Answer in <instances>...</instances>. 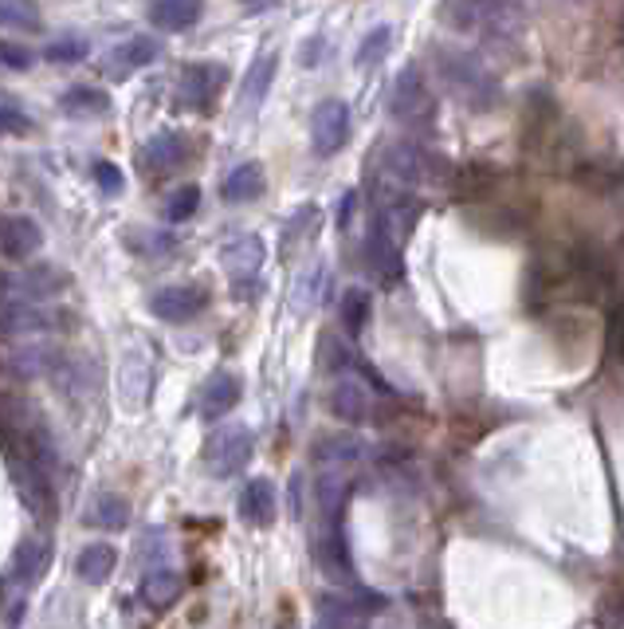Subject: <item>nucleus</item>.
<instances>
[{"label": "nucleus", "mask_w": 624, "mask_h": 629, "mask_svg": "<svg viewBox=\"0 0 624 629\" xmlns=\"http://www.w3.org/2000/svg\"><path fill=\"white\" fill-rule=\"evenodd\" d=\"M432 59H436L440 83L447 87V94H452L464 111H472V114L499 111V103H503V87H499V79H495L472 52L440 44V47H432Z\"/></svg>", "instance_id": "obj_1"}, {"label": "nucleus", "mask_w": 624, "mask_h": 629, "mask_svg": "<svg viewBox=\"0 0 624 629\" xmlns=\"http://www.w3.org/2000/svg\"><path fill=\"white\" fill-rule=\"evenodd\" d=\"M393 119L405 131H432V123H436V94H432L420 67L409 64L393 83Z\"/></svg>", "instance_id": "obj_2"}, {"label": "nucleus", "mask_w": 624, "mask_h": 629, "mask_svg": "<svg viewBox=\"0 0 624 629\" xmlns=\"http://www.w3.org/2000/svg\"><path fill=\"white\" fill-rule=\"evenodd\" d=\"M252 449H256V437L248 425H224V429H216L205 445V469L213 472V476L228 480V476H236V472L248 469Z\"/></svg>", "instance_id": "obj_3"}, {"label": "nucleus", "mask_w": 624, "mask_h": 629, "mask_svg": "<svg viewBox=\"0 0 624 629\" xmlns=\"http://www.w3.org/2000/svg\"><path fill=\"white\" fill-rule=\"evenodd\" d=\"M350 142V106L342 99H327L318 103V111L310 114V146L318 158H330Z\"/></svg>", "instance_id": "obj_4"}, {"label": "nucleus", "mask_w": 624, "mask_h": 629, "mask_svg": "<svg viewBox=\"0 0 624 629\" xmlns=\"http://www.w3.org/2000/svg\"><path fill=\"white\" fill-rule=\"evenodd\" d=\"M149 385H154V362L141 347L122 350L118 358V402L126 409H141L149 397Z\"/></svg>", "instance_id": "obj_5"}, {"label": "nucleus", "mask_w": 624, "mask_h": 629, "mask_svg": "<svg viewBox=\"0 0 624 629\" xmlns=\"http://www.w3.org/2000/svg\"><path fill=\"white\" fill-rule=\"evenodd\" d=\"M220 260H224V272L232 276L236 295H243V288L256 283V276H260L263 260H268V248H263L260 236H236V240L224 245Z\"/></svg>", "instance_id": "obj_6"}, {"label": "nucleus", "mask_w": 624, "mask_h": 629, "mask_svg": "<svg viewBox=\"0 0 624 629\" xmlns=\"http://www.w3.org/2000/svg\"><path fill=\"white\" fill-rule=\"evenodd\" d=\"M56 327V315L36 300H4L0 303V338H29Z\"/></svg>", "instance_id": "obj_7"}, {"label": "nucleus", "mask_w": 624, "mask_h": 629, "mask_svg": "<svg viewBox=\"0 0 624 629\" xmlns=\"http://www.w3.org/2000/svg\"><path fill=\"white\" fill-rule=\"evenodd\" d=\"M208 303L205 288H193V283H178V288H161V292L149 295V311L166 323H189L193 315H201Z\"/></svg>", "instance_id": "obj_8"}, {"label": "nucleus", "mask_w": 624, "mask_h": 629, "mask_svg": "<svg viewBox=\"0 0 624 629\" xmlns=\"http://www.w3.org/2000/svg\"><path fill=\"white\" fill-rule=\"evenodd\" d=\"M44 245V233L32 216H4L0 221V256L9 260H29V256L39 252Z\"/></svg>", "instance_id": "obj_9"}, {"label": "nucleus", "mask_w": 624, "mask_h": 629, "mask_svg": "<svg viewBox=\"0 0 624 629\" xmlns=\"http://www.w3.org/2000/svg\"><path fill=\"white\" fill-rule=\"evenodd\" d=\"M224 79H228V71H224L220 64H193L185 67V79H181V99H185L189 106H196V111H208L216 99V91L224 87Z\"/></svg>", "instance_id": "obj_10"}, {"label": "nucleus", "mask_w": 624, "mask_h": 629, "mask_svg": "<svg viewBox=\"0 0 624 629\" xmlns=\"http://www.w3.org/2000/svg\"><path fill=\"white\" fill-rule=\"evenodd\" d=\"M362 457V445L350 433H327L315 441V464L318 472H338L345 476V469H354V461Z\"/></svg>", "instance_id": "obj_11"}, {"label": "nucleus", "mask_w": 624, "mask_h": 629, "mask_svg": "<svg viewBox=\"0 0 624 629\" xmlns=\"http://www.w3.org/2000/svg\"><path fill=\"white\" fill-rule=\"evenodd\" d=\"M240 394H243V382L236 374H213L205 382V390H201V417L220 422L228 409H236Z\"/></svg>", "instance_id": "obj_12"}, {"label": "nucleus", "mask_w": 624, "mask_h": 629, "mask_svg": "<svg viewBox=\"0 0 624 629\" xmlns=\"http://www.w3.org/2000/svg\"><path fill=\"white\" fill-rule=\"evenodd\" d=\"M154 59H158V40L134 36V40H122V44L114 47L111 59H106V71H111L114 79H126V76H134V71H141L146 64H154Z\"/></svg>", "instance_id": "obj_13"}, {"label": "nucleus", "mask_w": 624, "mask_h": 629, "mask_svg": "<svg viewBox=\"0 0 624 629\" xmlns=\"http://www.w3.org/2000/svg\"><path fill=\"white\" fill-rule=\"evenodd\" d=\"M240 516L252 527H271L275 524V484L263 476L248 480L240 492Z\"/></svg>", "instance_id": "obj_14"}, {"label": "nucleus", "mask_w": 624, "mask_h": 629, "mask_svg": "<svg viewBox=\"0 0 624 629\" xmlns=\"http://www.w3.org/2000/svg\"><path fill=\"white\" fill-rule=\"evenodd\" d=\"M574 181L589 193H597V198H609V193L624 189V166L621 161H578Z\"/></svg>", "instance_id": "obj_15"}, {"label": "nucleus", "mask_w": 624, "mask_h": 629, "mask_svg": "<svg viewBox=\"0 0 624 629\" xmlns=\"http://www.w3.org/2000/svg\"><path fill=\"white\" fill-rule=\"evenodd\" d=\"M330 409H334V417H342V422L358 425L370 417V390H365L358 378H342V382L330 390Z\"/></svg>", "instance_id": "obj_16"}, {"label": "nucleus", "mask_w": 624, "mask_h": 629, "mask_svg": "<svg viewBox=\"0 0 624 629\" xmlns=\"http://www.w3.org/2000/svg\"><path fill=\"white\" fill-rule=\"evenodd\" d=\"M201 12H205V0H158L149 9V20L161 32H185L201 20Z\"/></svg>", "instance_id": "obj_17"}, {"label": "nucleus", "mask_w": 624, "mask_h": 629, "mask_svg": "<svg viewBox=\"0 0 624 629\" xmlns=\"http://www.w3.org/2000/svg\"><path fill=\"white\" fill-rule=\"evenodd\" d=\"M224 201H232V205H243V201H256L263 193V169L260 161H243L236 166L220 186Z\"/></svg>", "instance_id": "obj_18"}, {"label": "nucleus", "mask_w": 624, "mask_h": 629, "mask_svg": "<svg viewBox=\"0 0 624 629\" xmlns=\"http://www.w3.org/2000/svg\"><path fill=\"white\" fill-rule=\"evenodd\" d=\"M114 563H118V551H114L111 543H91L79 551V559H75V571H79V579L91 586L106 583L114 574Z\"/></svg>", "instance_id": "obj_19"}, {"label": "nucleus", "mask_w": 624, "mask_h": 629, "mask_svg": "<svg viewBox=\"0 0 624 629\" xmlns=\"http://www.w3.org/2000/svg\"><path fill=\"white\" fill-rule=\"evenodd\" d=\"M189 154V142L181 138L178 131H161L154 134V142L146 146V166L158 169V173H169V169H178Z\"/></svg>", "instance_id": "obj_20"}, {"label": "nucleus", "mask_w": 624, "mask_h": 629, "mask_svg": "<svg viewBox=\"0 0 624 629\" xmlns=\"http://www.w3.org/2000/svg\"><path fill=\"white\" fill-rule=\"evenodd\" d=\"M9 288H16V300H47V295H56L59 288H64V276L56 272V268H47V263H39V268H29L24 276H16V280L9 283Z\"/></svg>", "instance_id": "obj_21"}, {"label": "nucleus", "mask_w": 624, "mask_h": 629, "mask_svg": "<svg viewBox=\"0 0 624 629\" xmlns=\"http://www.w3.org/2000/svg\"><path fill=\"white\" fill-rule=\"evenodd\" d=\"M185 591V579L178 571H149L146 583H141V598L154 606V610H169L173 602Z\"/></svg>", "instance_id": "obj_22"}, {"label": "nucleus", "mask_w": 624, "mask_h": 629, "mask_svg": "<svg viewBox=\"0 0 624 629\" xmlns=\"http://www.w3.org/2000/svg\"><path fill=\"white\" fill-rule=\"evenodd\" d=\"M87 524L103 527V531H122V527L131 524V504L122 496H114V492H103V496L87 507Z\"/></svg>", "instance_id": "obj_23"}, {"label": "nucleus", "mask_w": 624, "mask_h": 629, "mask_svg": "<svg viewBox=\"0 0 624 629\" xmlns=\"http://www.w3.org/2000/svg\"><path fill=\"white\" fill-rule=\"evenodd\" d=\"M59 367V355L52 347H24L9 358V370L16 378H44Z\"/></svg>", "instance_id": "obj_24"}, {"label": "nucleus", "mask_w": 624, "mask_h": 629, "mask_svg": "<svg viewBox=\"0 0 624 629\" xmlns=\"http://www.w3.org/2000/svg\"><path fill=\"white\" fill-rule=\"evenodd\" d=\"M275 67H280V56H271V52L252 64V71H248V79H243V91H240V99H243V106H248V111L263 103V94H268L271 79H275Z\"/></svg>", "instance_id": "obj_25"}, {"label": "nucleus", "mask_w": 624, "mask_h": 629, "mask_svg": "<svg viewBox=\"0 0 624 629\" xmlns=\"http://www.w3.org/2000/svg\"><path fill=\"white\" fill-rule=\"evenodd\" d=\"M0 24L12 32H39L44 16L36 0H0Z\"/></svg>", "instance_id": "obj_26"}, {"label": "nucleus", "mask_w": 624, "mask_h": 629, "mask_svg": "<svg viewBox=\"0 0 624 629\" xmlns=\"http://www.w3.org/2000/svg\"><path fill=\"white\" fill-rule=\"evenodd\" d=\"M64 111L67 114H79V119H99V114L111 111V99H106V91H99V87H71V91L64 94Z\"/></svg>", "instance_id": "obj_27"}, {"label": "nucleus", "mask_w": 624, "mask_h": 629, "mask_svg": "<svg viewBox=\"0 0 624 629\" xmlns=\"http://www.w3.org/2000/svg\"><path fill=\"white\" fill-rule=\"evenodd\" d=\"M495 181H499V173H495L487 161H472V166L456 169V193L460 198H479V193H487Z\"/></svg>", "instance_id": "obj_28"}, {"label": "nucleus", "mask_w": 624, "mask_h": 629, "mask_svg": "<svg viewBox=\"0 0 624 629\" xmlns=\"http://www.w3.org/2000/svg\"><path fill=\"white\" fill-rule=\"evenodd\" d=\"M47 539H32V543H24L16 551V563H12V579H20V583H32L39 571L47 566Z\"/></svg>", "instance_id": "obj_29"}, {"label": "nucleus", "mask_w": 624, "mask_h": 629, "mask_svg": "<svg viewBox=\"0 0 624 629\" xmlns=\"http://www.w3.org/2000/svg\"><path fill=\"white\" fill-rule=\"evenodd\" d=\"M389 40H393V29H373L370 36L362 40V47H358V56H354V64L362 67V71H370L373 64H382L385 59V52H389Z\"/></svg>", "instance_id": "obj_30"}, {"label": "nucleus", "mask_w": 624, "mask_h": 629, "mask_svg": "<svg viewBox=\"0 0 624 629\" xmlns=\"http://www.w3.org/2000/svg\"><path fill=\"white\" fill-rule=\"evenodd\" d=\"M342 323L350 335H358V330L370 323V295H365L362 288H350V292L342 295Z\"/></svg>", "instance_id": "obj_31"}, {"label": "nucleus", "mask_w": 624, "mask_h": 629, "mask_svg": "<svg viewBox=\"0 0 624 629\" xmlns=\"http://www.w3.org/2000/svg\"><path fill=\"white\" fill-rule=\"evenodd\" d=\"M201 209V189L196 186H181L173 198H169V205H166V216L173 221V225H181V221H189V216Z\"/></svg>", "instance_id": "obj_32"}, {"label": "nucleus", "mask_w": 624, "mask_h": 629, "mask_svg": "<svg viewBox=\"0 0 624 629\" xmlns=\"http://www.w3.org/2000/svg\"><path fill=\"white\" fill-rule=\"evenodd\" d=\"M44 56L52 59V64H79V59L87 56V40L67 36V40H59V44H47Z\"/></svg>", "instance_id": "obj_33"}, {"label": "nucleus", "mask_w": 624, "mask_h": 629, "mask_svg": "<svg viewBox=\"0 0 624 629\" xmlns=\"http://www.w3.org/2000/svg\"><path fill=\"white\" fill-rule=\"evenodd\" d=\"M32 131V119L20 111L16 103L0 99V134H29Z\"/></svg>", "instance_id": "obj_34"}, {"label": "nucleus", "mask_w": 624, "mask_h": 629, "mask_svg": "<svg viewBox=\"0 0 624 629\" xmlns=\"http://www.w3.org/2000/svg\"><path fill=\"white\" fill-rule=\"evenodd\" d=\"M94 181H99V189H103V193H111V198H114V193H122V186H126L114 161H94Z\"/></svg>", "instance_id": "obj_35"}, {"label": "nucleus", "mask_w": 624, "mask_h": 629, "mask_svg": "<svg viewBox=\"0 0 624 629\" xmlns=\"http://www.w3.org/2000/svg\"><path fill=\"white\" fill-rule=\"evenodd\" d=\"M0 59L9 67H20V71H29L32 67V52L29 47H16V44H0Z\"/></svg>", "instance_id": "obj_36"}, {"label": "nucleus", "mask_w": 624, "mask_h": 629, "mask_svg": "<svg viewBox=\"0 0 624 629\" xmlns=\"http://www.w3.org/2000/svg\"><path fill=\"white\" fill-rule=\"evenodd\" d=\"M354 213H358V193L350 189V193H342V205H338V228H350Z\"/></svg>", "instance_id": "obj_37"}, {"label": "nucleus", "mask_w": 624, "mask_h": 629, "mask_svg": "<svg viewBox=\"0 0 624 629\" xmlns=\"http://www.w3.org/2000/svg\"><path fill=\"white\" fill-rule=\"evenodd\" d=\"M318 629H342V626H338V618H330V614H327V618L318 621Z\"/></svg>", "instance_id": "obj_38"}]
</instances>
